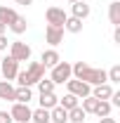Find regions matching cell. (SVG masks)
<instances>
[{
  "instance_id": "9a60e30c",
  "label": "cell",
  "mask_w": 120,
  "mask_h": 123,
  "mask_svg": "<svg viewBox=\"0 0 120 123\" xmlns=\"http://www.w3.org/2000/svg\"><path fill=\"white\" fill-rule=\"evenodd\" d=\"M0 99L14 102V85H12L10 80H0Z\"/></svg>"
},
{
  "instance_id": "2e32d148",
  "label": "cell",
  "mask_w": 120,
  "mask_h": 123,
  "mask_svg": "<svg viewBox=\"0 0 120 123\" xmlns=\"http://www.w3.org/2000/svg\"><path fill=\"white\" fill-rule=\"evenodd\" d=\"M64 31H68V33H80V31H82V19L66 17V21H64Z\"/></svg>"
},
{
  "instance_id": "d6986e66",
  "label": "cell",
  "mask_w": 120,
  "mask_h": 123,
  "mask_svg": "<svg viewBox=\"0 0 120 123\" xmlns=\"http://www.w3.org/2000/svg\"><path fill=\"white\" fill-rule=\"evenodd\" d=\"M78 104H80V99H78L75 95H71V92H66V95H64V97L59 99V107H64L66 111H71V109H75Z\"/></svg>"
},
{
  "instance_id": "3957f363",
  "label": "cell",
  "mask_w": 120,
  "mask_h": 123,
  "mask_svg": "<svg viewBox=\"0 0 120 123\" xmlns=\"http://www.w3.org/2000/svg\"><path fill=\"white\" fill-rule=\"evenodd\" d=\"M10 57L16 62H28L31 59V45L21 43V40H12L10 43Z\"/></svg>"
},
{
  "instance_id": "7c38bea8",
  "label": "cell",
  "mask_w": 120,
  "mask_h": 123,
  "mask_svg": "<svg viewBox=\"0 0 120 123\" xmlns=\"http://www.w3.org/2000/svg\"><path fill=\"white\" fill-rule=\"evenodd\" d=\"M49 123H68V111L57 104L54 109H49Z\"/></svg>"
},
{
  "instance_id": "7402d4cb",
  "label": "cell",
  "mask_w": 120,
  "mask_h": 123,
  "mask_svg": "<svg viewBox=\"0 0 120 123\" xmlns=\"http://www.w3.org/2000/svg\"><path fill=\"white\" fill-rule=\"evenodd\" d=\"M111 102L108 99H99V104H97V109H94V114L99 116V118H104V116H111Z\"/></svg>"
},
{
  "instance_id": "4dcf8cb0",
  "label": "cell",
  "mask_w": 120,
  "mask_h": 123,
  "mask_svg": "<svg viewBox=\"0 0 120 123\" xmlns=\"http://www.w3.org/2000/svg\"><path fill=\"white\" fill-rule=\"evenodd\" d=\"M99 123H115V118H111V116H104V118H101Z\"/></svg>"
},
{
  "instance_id": "5b68a950",
  "label": "cell",
  "mask_w": 120,
  "mask_h": 123,
  "mask_svg": "<svg viewBox=\"0 0 120 123\" xmlns=\"http://www.w3.org/2000/svg\"><path fill=\"white\" fill-rule=\"evenodd\" d=\"M66 88H68V92L75 95L78 99H82V97L92 95V85L82 83V80H78V78H68V80H66Z\"/></svg>"
},
{
  "instance_id": "52a82bcc",
  "label": "cell",
  "mask_w": 120,
  "mask_h": 123,
  "mask_svg": "<svg viewBox=\"0 0 120 123\" xmlns=\"http://www.w3.org/2000/svg\"><path fill=\"white\" fill-rule=\"evenodd\" d=\"M45 17H47V24H52V26H64V21H66V12L61 10V7H47V12H45Z\"/></svg>"
},
{
  "instance_id": "cb8c5ba5",
  "label": "cell",
  "mask_w": 120,
  "mask_h": 123,
  "mask_svg": "<svg viewBox=\"0 0 120 123\" xmlns=\"http://www.w3.org/2000/svg\"><path fill=\"white\" fill-rule=\"evenodd\" d=\"M97 104H99V99H94L92 95H87V97H82V104H80V107L85 109V114H94Z\"/></svg>"
},
{
  "instance_id": "484cf974",
  "label": "cell",
  "mask_w": 120,
  "mask_h": 123,
  "mask_svg": "<svg viewBox=\"0 0 120 123\" xmlns=\"http://www.w3.org/2000/svg\"><path fill=\"white\" fill-rule=\"evenodd\" d=\"M106 78H108V83H120V66H111V71H106Z\"/></svg>"
},
{
  "instance_id": "1f68e13d",
  "label": "cell",
  "mask_w": 120,
  "mask_h": 123,
  "mask_svg": "<svg viewBox=\"0 0 120 123\" xmlns=\"http://www.w3.org/2000/svg\"><path fill=\"white\" fill-rule=\"evenodd\" d=\"M16 5H33V0H14Z\"/></svg>"
},
{
  "instance_id": "8fae6325",
  "label": "cell",
  "mask_w": 120,
  "mask_h": 123,
  "mask_svg": "<svg viewBox=\"0 0 120 123\" xmlns=\"http://www.w3.org/2000/svg\"><path fill=\"white\" fill-rule=\"evenodd\" d=\"M111 95H113V85L111 83H101V85L92 88V97L94 99H111Z\"/></svg>"
},
{
  "instance_id": "603a6c76",
  "label": "cell",
  "mask_w": 120,
  "mask_h": 123,
  "mask_svg": "<svg viewBox=\"0 0 120 123\" xmlns=\"http://www.w3.org/2000/svg\"><path fill=\"white\" fill-rule=\"evenodd\" d=\"M10 29L14 31L16 36H21L24 31L28 29V21H26V17H16V21H14V24H10Z\"/></svg>"
},
{
  "instance_id": "ac0fdd59",
  "label": "cell",
  "mask_w": 120,
  "mask_h": 123,
  "mask_svg": "<svg viewBox=\"0 0 120 123\" xmlns=\"http://www.w3.org/2000/svg\"><path fill=\"white\" fill-rule=\"evenodd\" d=\"M59 104V97L54 95V92H45V95H40V107L43 109H54Z\"/></svg>"
},
{
  "instance_id": "6da1fadb",
  "label": "cell",
  "mask_w": 120,
  "mask_h": 123,
  "mask_svg": "<svg viewBox=\"0 0 120 123\" xmlns=\"http://www.w3.org/2000/svg\"><path fill=\"white\" fill-rule=\"evenodd\" d=\"M40 78H45V66L40 62H31L26 66V71H19L16 74V83L24 85V88H33Z\"/></svg>"
},
{
  "instance_id": "ffe728a7",
  "label": "cell",
  "mask_w": 120,
  "mask_h": 123,
  "mask_svg": "<svg viewBox=\"0 0 120 123\" xmlns=\"http://www.w3.org/2000/svg\"><path fill=\"white\" fill-rule=\"evenodd\" d=\"M108 19H111L113 26H120V2L118 0L108 5Z\"/></svg>"
},
{
  "instance_id": "e575fe53",
  "label": "cell",
  "mask_w": 120,
  "mask_h": 123,
  "mask_svg": "<svg viewBox=\"0 0 120 123\" xmlns=\"http://www.w3.org/2000/svg\"><path fill=\"white\" fill-rule=\"evenodd\" d=\"M0 59H2V57H0Z\"/></svg>"
},
{
  "instance_id": "836d02e7",
  "label": "cell",
  "mask_w": 120,
  "mask_h": 123,
  "mask_svg": "<svg viewBox=\"0 0 120 123\" xmlns=\"http://www.w3.org/2000/svg\"><path fill=\"white\" fill-rule=\"evenodd\" d=\"M68 2H78V0H68Z\"/></svg>"
},
{
  "instance_id": "5bb4252c",
  "label": "cell",
  "mask_w": 120,
  "mask_h": 123,
  "mask_svg": "<svg viewBox=\"0 0 120 123\" xmlns=\"http://www.w3.org/2000/svg\"><path fill=\"white\" fill-rule=\"evenodd\" d=\"M16 10L12 7H5V5H0V24H5V26H10V24H14L16 21Z\"/></svg>"
},
{
  "instance_id": "ba28073f",
  "label": "cell",
  "mask_w": 120,
  "mask_h": 123,
  "mask_svg": "<svg viewBox=\"0 0 120 123\" xmlns=\"http://www.w3.org/2000/svg\"><path fill=\"white\" fill-rule=\"evenodd\" d=\"M45 40H47L52 47H57L61 40H64V26H52V24H47V29H45Z\"/></svg>"
},
{
  "instance_id": "7a4b0ae2",
  "label": "cell",
  "mask_w": 120,
  "mask_h": 123,
  "mask_svg": "<svg viewBox=\"0 0 120 123\" xmlns=\"http://www.w3.org/2000/svg\"><path fill=\"white\" fill-rule=\"evenodd\" d=\"M68 78H71V64H68V62H59V64H54V66H52L49 80H52L54 85H64Z\"/></svg>"
},
{
  "instance_id": "d4e9b609",
  "label": "cell",
  "mask_w": 120,
  "mask_h": 123,
  "mask_svg": "<svg viewBox=\"0 0 120 123\" xmlns=\"http://www.w3.org/2000/svg\"><path fill=\"white\" fill-rule=\"evenodd\" d=\"M35 85H38V92H40V95H45V92H54V83H52L49 78H40Z\"/></svg>"
},
{
  "instance_id": "9c48e42d",
  "label": "cell",
  "mask_w": 120,
  "mask_h": 123,
  "mask_svg": "<svg viewBox=\"0 0 120 123\" xmlns=\"http://www.w3.org/2000/svg\"><path fill=\"white\" fill-rule=\"evenodd\" d=\"M73 7H71V17H75V19H87L90 17V12H92V7L85 2V0H78V2H71Z\"/></svg>"
},
{
  "instance_id": "83f0119b",
  "label": "cell",
  "mask_w": 120,
  "mask_h": 123,
  "mask_svg": "<svg viewBox=\"0 0 120 123\" xmlns=\"http://www.w3.org/2000/svg\"><path fill=\"white\" fill-rule=\"evenodd\" d=\"M0 123H12V116H10V111H0Z\"/></svg>"
},
{
  "instance_id": "f546056e",
  "label": "cell",
  "mask_w": 120,
  "mask_h": 123,
  "mask_svg": "<svg viewBox=\"0 0 120 123\" xmlns=\"http://www.w3.org/2000/svg\"><path fill=\"white\" fill-rule=\"evenodd\" d=\"M113 40L120 43V26H115V31H113Z\"/></svg>"
},
{
  "instance_id": "44dd1931",
  "label": "cell",
  "mask_w": 120,
  "mask_h": 123,
  "mask_svg": "<svg viewBox=\"0 0 120 123\" xmlns=\"http://www.w3.org/2000/svg\"><path fill=\"white\" fill-rule=\"evenodd\" d=\"M85 118H87V114H85V109L80 107V104L68 111V123H82Z\"/></svg>"
},
{
  "instance_id": "4fadbf2b",
  "label": "cell",
  "mask_w": 120,
  "mask_h": 123,
  "mask_svg": "<svg viewBox=\"0 0 120 123\" xmlns=\"http://www.w3.org/2000/svg\"><path fill=\"white\" fill-rule=\"evenodd\" d=\"M31 99H33V90H31V88H24V85L14 88V102H19V104H28Z\"/></svg>"
},
{
  "instance_id": "d6a6232c",
  "label": "cell",
  "mask_w": 120,
  "mask_h": 123,
  "mask_svg": "<svg viewBox=\"0 0 120 123\" xmlns=\"http://www.w3.org/2000/svg\"><path fill=\"white\" fill-rule=\"evenodd\" d=\"M5 31H7V26H5V24H0V36H5Z\"/></svg>"
},
{
  "instance_id": "4316f807",
  "label": "cell",
  "mask_w": 120,
  "mask_h": 123,
  "mask_svg": "<svg viewBox=\"0 0 120 123\" xmlns=\"http://www.w3.org/2000/svg\"><path fill=\"white\" fill-rule=\"evenodd\" d=\"M111 107H120V92L113 90V95H111Z\"/></svg>"
},
{
  "instance_id": "8992f818",
  "label": "cell",
  "mask_w": 120,
  "mask_h": 123,
  "mask_svg": "<svg viewBox=\"0 0 120 123\" xmlns=\"http://www.w3.org/2000/svg\"><path fill=\"white\" fill-rule=\"evenodd\" d=\"M10 116H12V121H16V123H31V107L28 104L14 102L12 109H10Z\"/></svg>"
},
{
  "instance_id": "277c9868",
  "label": "cell",
  "mask_w": 120,
  "mask_h": 123,
  "mask_svg": "<svg viewBox=\"0 0 120 123\" xmlns=\"http://www.w3.org/2000/svg\"><path fill=\"white\" fill-rule=\"evenodd\" d=\"M0 71H2V78H5V80H14L16 74H19V62L12 59L10 55L2 57V59H0Z\"/></svg>"
},
{
  "instance_id": "30bf717a",
  "label": "cell",
  "mask_w": 120,
  "mask_h": 123,
  "mask_svg": "<svg viewBox=\"0 0 120 123\" xmlns=\"http://www.w3.org/2000/svg\"><path fill=\"white\" fill-rule=\"evenodd\" d=\"M61 57H59V52L54 50V47H49V50H45L43 55H40V64L45 66V69H52L54 64H59Z\"/></svg>"
},
{
  "instance_id": "e0dca14e",
  "label": "cell",
  "mask_w": 120,
  "mask_h": 123,
  "mask_svg": "<svg viewBox=\"0 0 120 123\" xmlns=\"http://www.w3.org/2000/svg\"><path fill=\"white\" fill-rule=\"evenodd\" d=\"M31 123H49V109L38 107L35 111H31Z\"/></svg>"
},
{
  "instance_id": "f1b7e54d",
  "label": "cell",
  "mask_w": 120,
  "mask_h": 123,
  "mask_svg": "<svg viewBox=\"0 0 120 123\" xmlns=\"http://www.w3.org/2000/svg\"><path fill=\"white\" fill-rule=\"evenodd\" d=\"M7 45H10V40H7L5 36H0V52H5V50H7Z\"/></svg>"
}]
</instances>
